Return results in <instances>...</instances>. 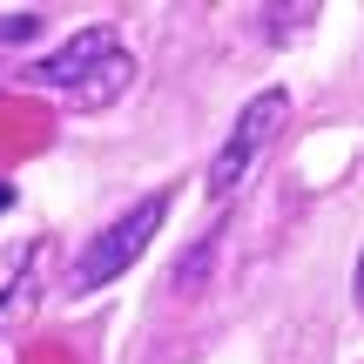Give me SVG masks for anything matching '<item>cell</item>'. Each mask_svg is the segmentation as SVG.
Returning <instances> with one entry per match:
<instances>
[{
    "label": "cell",
    "mask_w": 364,
    "mask_h": 364,
    "mask_svg": "<svg viewBox=\"0 0 364 364\" xmlns=\"http://www.w3.org/2000/svg\"><path fill=\"white\" fill-rule=\"evenodd\" d=\"M7 203H14V189H7V182H0V209H7Z\"/></svg>",
    "instance_id": "cell-8"
},
{
    "label": "cell",
    "mask_w": 364,
    "mask_h": 364,
    "mask_svg": "<svg viewBox=\"0 0 364 364\" xmlns=\"http://www.w3.org/2000/svg\"><path fill=\"white\" fill-rule=\"evenodd\" d=\"M41 34V14H0V41H7V48H14V41H34Z\"/></svg>",
    "instance_id": "cell-7"
},
{
    "label": "cell",
    "mask_w": 364,
    "mask_h": 364,
    "mask_svg": "<svg viewBox=\"0 0 364 364\" xmlns=\"http://www.w3.org/2000/svg\"><path fill=\"white\" fill-rule=\"evenodd\" d=\"M284 122H290V95H284V88H263L257 102L236 115L230 142H223V149H216V162H209V196H230L236 182L250 176V162H257L263 149L284 135Z\"/></svg>",
    "instance_id": "cell-2"
},
{
    "label": "cell",
    "mask_w": 364,
    "mask_h": 364,
    "mask_svg": "<svg viewBox=\"0 0 364 364\" xmlns=\"http://www.w3.org/2000/svg\"><path fill=\"white\" fill-rule=\"evenodd\" d=\"M209 263H216V236H203V243L189 250V263H176V277H169V284L182 290V297H196V290H203V270H209Z\"/></svg>",
    "instance_id": "cell-6"
},
{
    "label": "cell",
    "mask_w": 364,
    "mask_h": 364,
    "mask_svg": "<svg viewBox=\"0 0 364 364\" xmlns=\"http://www.w3.org/2000/svg\"><path fill=\"white\" fill-rule=\"evenodd\" d=\"M129 88H135V54L115 48V54H102V61L68 88V102H75V108H108V102H122Z\"/></svg>",
    "instance_id": "cell-4"
},
{
    "label": "cell",
    "mask_w": 364,
    "mask_h": 364,
    "mask_svg": "<svg viewBox=\"0 0 364 364\" xmlns=\"http://www.w3.org/2000/svg\"><path fill=\"white\" fill-rule=\"evenodd\" d=\"M102 54H115V27H108V21L102 27H81L68 48H54L48 61H34V68H27V81H34V88H75Z\"/></svg>",
    "instance_id": "cell-3"
},
{
    "label": "cell",
    "mask_w": 364,
    "mask_h": 364,
    "mask_svg": "<svg viewBox=\"0 0 364 364\" xmlns=\"http://www.w3.org/2000/svg\"><path fill=\"white\" fill-rule=\"evenodd\" d=\"M162 216H169V196H142L129 216H115L102 236H95V243H81V257H75V263H68V290H75V297H88V290L115 284V277L129 270V263L142 257L149 243H156Z\"/></svg>",
    "instance_id": "cell-1"
},
{
    "label": "cell",
    "mask_w": 364,
    "mask_h": 364,
    "mask_svg": "<svg viewBox=\"0 0 364 364\" xmlns=\"http://www.w3.org/2000/svg\"><path fill=\"white\" fill-rule=\"evenodd\" d=\"M41 263H48V243L27 250V270L0 290V317H27V311H34V297H41Z\"/></svg>",
    "instance_id": "cell-5"
}]
</instances>
